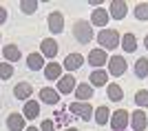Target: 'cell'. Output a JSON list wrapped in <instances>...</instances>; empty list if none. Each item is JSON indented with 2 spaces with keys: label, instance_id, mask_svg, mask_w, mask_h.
Returning <instances> with one entry per match:
<instances>
[{
  "label": "cell",
  "instance_id": "15",
  "mask_svg": "<svg viewBox=\"0 0 148 131\" xmlns=\"http://www.w3.org/2000/svg\"><path fill=\"white\" fill-rule=\"evenodd\" d=\"M38 98L42 100L44 105H51V107L60 105V94H58L56 89H51V87H44V89H40V94H38Z\"/></svg>",
  "mask_w": 148,
  "mask_h": 131
},
{
  "label": "cell",
  "instance_id": "5",
  "mask_svg": "<svg viewBox=\"0 0 148 131\" xmlns=\"http://www.w3.org/2000/svg\"><path fill=\"white\" fill-rule=\"evenodd\" d=\"M69 111L73 113V116H77V118L80 120H91L93 118V111H95V109H93L91 107V102H71V105H69Z\"/></svg>",
  "mask_w": 148,
  "mask_h": 131
},
{
  "label": "cell",
  "instance_id": "14",
  "mask_svg": "<svg viewBox=\"0 0 148 131\" xmlns=\"http://www.w3.org/2000/svg\"><path fill=\"white\" fill-rule=\"evenodd\" d=\"M7 129L9 131H25L27 129V120L22 113H9V118H7Z\"/></svg>",
  "mask_w": 148,
  "mask_h": 131
},
{
  "label": "cell",
  "instance_id": "11",
  "mask_svg": "<svg viewBox=\"0 0 148 131\" xmlns=\"http://www.w3.org/2000/svg\"><path fill=\"white\" fill-rule=\"evenodd\" d=\"M82 64H84V56H82V53H69V56L64 58V62H62V69H66V73H73Z\"/></svg>",
  "mask_w": 148,
  "mask_h": 131
},
{
  "label": "cell",
  "instance_id": "24",
  "mask_svg": "<svg viewBox=\"0 0 148 131\" xmlns=\"http://www.w3.org/2000/svg\"><path fill=\"white\" fill-rule=\"evenodd\" d=\"M106 94H108V100H113V102H122L124 100V89L119 87L117 82H108Z\"/></svg>",
  "mask_w": 148,
  "mask_h": 131
},
{
  "label": "cell",
  "instance_id": "36",
  "mask_svg": "<svg viewBox=\"0 0 148 131\" xmlns=\"http://www.w3.org/2000/svg\"><path fill=\"white\" fill-rule=\"evenodd\" d=\"M0 38H2V33H0Z\"/></svg>",
  "mask_w": 148,
  "mask_h": 131
},
{
  "label": "cell",
  "instance_id": "12",
  "mask_svg": "<svg viewBox=\"0 0 148 131\" xmlns=\"http://www.w3.org/2000/svg\"><path fill=\"white\" fill-rule=\"evenodd\" d=\"M130 127H133V131H146L148 116L144 113V109H137V111L130 113Z\"/></svg>",
  "mask_w": 148,
  "mask_h": 131
},
{
  "label": "cell",
  "instance_id": "8",
  "mask_svg": "<svg viewBox=\"0 0 148 131\" xmlns=\"http://www.w3.org/2000/svg\"><path fill=\"white\" fill-rule=\"evenodd\" d=\"M75 87H77V80H75L73 73H62V78L58 80V87L56 91L58 94H71V91H75Z\"/></svg>",
  "mask_w": 148,
  "mask_h": 131
},
{
  "label": "cell",
  "instance_id": "20",
  "mask_svg": "<svg viewBox=\"0 0 148 131\" xmlns=\"http://www.w3.org/2000/svg\"><path fill=\"white\" fill-rule=\"evenodd\" d=\"M31 94H33V85H31V82H18V85L13 87V96L18 100H25L27 102V100L31 98Z\"/></svg>",
  "mask_w": 148,
  "mask_h": 131
},
{
  "label": "cell",
  "instance_id": "35",
  "mask_svg": "<svg viewBox=\"0 0 148 131\" xmlns=\"http://www.w3.org/2000/svg\"><path fill=\"white\" fill-rule=\"evenodd\" d=\"M64 131H77V129H75V127H66Z\"/></svg>",
  "mask_w": 148,
  "mask_h": 131
},
{
  "label": "cell",
  "instance_id": "32",
  "mask_svg": "<svg viewBox=\"0 0 148 131\" xmlns=\"http://www.w3.org/2000/svg\"><path fill=\"white\" fill-rule=\"evenodd\" d=\"M7 18H9L7 9H5V7H0V25H5V22H7Z\"/></svg>",
  "mask_w": 148,
  "mask_h": 131
},
{
  "label": "cell",
  "instance_id": "21",
  "mask_svg": "<svg viewBox=\"0 0 148 131\" xmlns=\"http://www.w3.org/2000/svg\"><path fill=\"white\" fill-rule=\"evenodd\" d=\"M22 116H25V120H36L40 116V102L38 100H27L25 109H22Z\"/></svg>",
  "mask_w": 148,
  "mask_h": 131
},
{
  "label": "cell",
  "instance_id": "18",
  "mask_svg": "<svg viewBox=\"0 0 148 131\" xmlns=\"http://www.w3.org/2000/svg\"><path fill=\"white\" fill-rule=\"evenodd\" d=\"M44 78H47V80H60L62 78V64L60 62H56V60H53V62H49V64H44Z\"/></svg>",
  "mask_w": 148,
  "mask_h": 131
},
{
  "label": "cell",
  "instance_id": "17",
  "mask_svg": "<svg viewBox=\"0 0 148 131\" xmlns=\"http://www.w3.org/2000/svg\"><path fill=\"white\" fill-rule=\"evenodd\" d=\"M2 56H5V62H18L20 58H22V51H20V47L18 44H5V47H2Z\"/></svg>",
  "mask_w": 148,
  "mask_h": 131
},
{
  "label": "cell",
  "instance_id": "3",
  "mask_svg": "<svg viewBox=\"0 0 148 131\" xmlns=\"http://www.w3.org/2000/svg\"><path fill=\"white\" fill-rule=\"evenodd\" d=\"M113 131H126V127L130 125V113L126 109H117V111H111V120H108Z\"/></svg>",
  "mask_w": 148,
  "mask_h": 131
},
{
  "label": "cell",
  "instance_id": "7",
  "mask_svg": "<svg viewBox=\"0 0 148 131\" xmlns=\"http://www.w3.org/2000/svg\"><path fill=\"white\" fill-rule=\"evenodd\" d=\"M126 13H128V5L124 0H111L108 2V16L113 20H124Z\"/></svg>",
  "mask_w": 148,
  "mask_h": 131
},
{
  "label": "cell",
  "instance_id": "27",
  "mask_svg": "<svg viewBox=\"0 0 148 131\" xmlns=\"http://www.w3.org/2000/svg\"><path fill=\"white\" fill-rule=\"evenodd\" d=\"M133 13H135V18L139 20V22H146L148 20V2H137Z\"/></svg>",
  "mask_w": 148,
  "mask_h": 131
},
{
  "label": "cell",
  "instance_id": "19",
  "mask_svg": "<svg viewBox=\"0 0 148 131\" xmlns=\"http://www.w3.org/2000/svg\"><path fill=\"white\" fill-rule=\"evenodd\" d=\"M93 91H95V89H93L88 82H80V85L75 87V98H77V102H88V100L93 98Z\"/></svg>",
  "mask_w": 148,
  "mask_h": 131
},
{
  "label": "cell",
  "instance_id": "28",
  "mask_svg": "<svg viewBox=\"0 0 148 131\" xmlns=\"http://www.w3.org/2000/svg\"><path fill=\"white\" fill-rule=\"evenodd\" d=\"M38 7H40L38 0H22V2H20V11L27 13V16H31V13L38 11Z\"/></svg>",
  "mask_w": 148,
  "mask_h": 131
},
{
  "label": "cell",
  "instance_id": "22",
  "mask_svg": "<svg viewBox=\"0 0 148 131\" xmlns=\"http://www.w3.org/2000/svg\"><path fill=\"white\" fill-rule=\"evenodd\" d=\"M93 120L97 122L99 127H106V122L111 120V109L106 105H102V107H97L95 111H93Z\"/></svg>",
  "mask_w": 148,
  "mask_h": 131
},
{
  "label": "cell",
  "instance_id": "23",
  "mask_svg": "<svg viewBox=\"0 0 148 131\" xmlns=\"http://www.w3.org/2000/svg\"><path fill=\"white\" fill-rule=\"evenodd\" d=\"M119 47H122L126 53H133V51H137V38H135V33H124V36H122V42H119Z\"/></svg>",
  "mask_w": 148,
  "mask_h": 131
},
{
  "label": "cell",
  "instance_id": "4",
  "mask_svg": "<svg viewBox=\"0 0 148 131\" xmlns=\"http://www.w3.org/2000/svg\"><path fill=\"white\" fill-rule=\"evenodd\" d=\"M126 69H128V62H126V58H124V56L115 53V56L108 58V76L119 78V76L126 73Z\"/></svg>",
  "mask_w": 148,
  "mask_h": 131
},
{
  "label": "cell",
  "instance_id": "16",
  "mask_svg": "<svg viewBox=\"0 0 148 131\" xmlns=\"http://www.w3.org/2000/svg\"><path fill=\"white\" fill-rule=\"evenodd\" d=\"M106 82H108V71L104 69H93V73L88 76V85L93 89L95 87H106Z\"/></svg>",
  "mask_w": 148,
  "mask_h": 131
},
{
  "label": "cell",
  "instance_id": "2",
  "mask_svg": "<svg viewBox=\"0 0 148 131\" xmlns=\"http://www.w3.org/2000/svg\"><path fill=\"white\" fill-rule=\"evenodd\" d=\"M73 38L80 44H88L93 38H95L91 22H88V20H75L73 22Z\"/></svg>",
  "mask_w": 148,
  "mask_h": 131
},
{
  "label": "cell",
  "instance_id": "31",
  "mask_svg": "<svg viewBox=\"0 0 148 131\" xmlns=\"http://www.w3.org/2000/svg\"><path fill=\"white\" fill-rule=\"evenodd\" d=\"M40 131H56V125H53V120H42V125H40Z\"/></svg>",
  "mask_w": 148,
  "mask_h": 131
},
{
  "label": "cell",
  "instance_id": "25",
  "mask_svg": "<svg viewBox=\"0 0 148 131\" xmlns=\"http://www.w3.org/2000/svg\"><path fill=\"white\" fill-rule=\"evenodd\" d=\"M133 71H135V78H139V80L148 78V58H137Z\"/></svg>",
  "mask_w": 148,
  "mask_h": 131
},
{
  "label": "cell",
  "instance_id": "13",
  "mask_svg": "<svg viewBox=\"0 0 148 131\" xmlns=\"http://www.w3.org/2000/svg\"><path fill=\"white\" fill-rule=\"evenodd\" d=\"M108 20H111V16H108V11H106L104 7H99V9H95V11L91 13V27H102V29H106V27H108Z\"/></svg>",
  "mask_w": 148,
  "mask_h": 131
},
{
  "label": "cell",
  "instance_id": "10",
  "mask_svg": "<svg viewBox=\"0 0 148 131\" xmlns=\"http://www.w3.org/2000/svg\"><path fill=\"white\" fill-rule=\"evenodd\" d=\"M47 25H49V31L51 33H62L64 31V16H62V11H51L49 18H47Z\"/></svg>",
  "mask_w": 148,
  "mask_h": 131
},
{
  "label": "cell",
  "instance_id": "34",
  "mask_svg": "<svg viewBox=\"0 0 148 131\" xmlns=\"http://www.w3.org/2000/svg\"><path fill=\"white\" fill-rule=\"evenodd\" d=\"M25 131H40V129H36V127H27Z\"/></svg>",
  "mask_w": 148,
  "mask_h": 131
},
{
  "label": "cell",
  "instance_id": "1",
  "mask_svg": "<svg viewBox=\"0 0 148 131\" xmlns=\"http://www.w3.org/2000/svg\"><path fill=\"white\" fill-rule=\"evenodd\" d=\"M119 42H122V36H119L117 29H102V31L97 33V44H99V49H104V51H113V49H117Z\"/></svg>",
  "mask_w": 148,
  "mask_h": 131
},
{
  "label": "cell",
  "instance_id": "6",
  "mask_svg": "<svg viewBox=\"0 0 148 131\" xmlns=\"http://www.w3.org/2000/svg\"><path fill=\"white\" fill-rule=\"evenodd\" d=\"M58 51H60V44H58L53 38H44L42 42H40V56H42V58H49L51 62L56 60Z\"/></svg>",
  "mask_w": 148,
  "mask_h": 131
},
{
  "label": "cell",
  "instance_id": "29",
  "mask_svg": "<svg viewBox=\"0 0 148 131\" xmlns=\"http://www.w3.org/2000/svg\"><path fill=\"white\" fill-rule=\"evenodd\" d=\"M135 105L139 107V109H146L148 107V89H142V91L135 94Z\"/></svg>",
  "mask_w": 148,
  "mask_h": 131
},
{
  "label": "cell",
  "instance_id": "9",
  "mask_svg": "<svg viewBox=\"0 0 148 131\" xmlns=\"http://www.w3.org/2000/svg\"><path fill=\"white\" fill-rule=\"evenodd\" d=\"M88 64L95 69H102L104 64H108V56H106L104 49H99V47H95V49L88 51Z\"/></svg>",
  "mask_w": 148,
  "mask_h": 131
},
{
  "label": "cell",
  "instance_id": "30",
  "mask_svg": "<svg viewBox=\"0 0 148 131\" xmlns=\"http://www.w3.org/2000/svg\"><path fill=\"white\" fill-rule=\"evenodd\" d=\"M11 76H13V64L0 62V80H9Z\"/></svg>",
  "mask_w": 148,
  "mask_h": 131
},
{
  "label": "cell",
  "instance_id": "33",
  "mask_svg": "<svg viewBox=\"0 0 148 131\" xmlns=\"http://www.w3.org/2000/svg\"><path fill=\"white\" fill-rule=\"evenodd\" d=\"M144 47L148 49V33H146V38H144Z\"/></svg>",
  "mask_w": 148,
  "mask_h": 131
},
{
  "label": "cell",
  "instance_id": "26",
  "mask_svg": "<svg viewBox=\"0 0 148 131\" xmlns=\"http://www.w3.org/2000/svg\"><path fill=\"white\" fill-rule=\"evenodd\" d=\"M27 67H29L31 71H42L44 69V58L40 56V53H29V56H27Z\"/></svg>",
  "mask_w": 148,
  "mask_h": 131
}]
</instances>
